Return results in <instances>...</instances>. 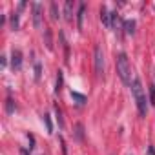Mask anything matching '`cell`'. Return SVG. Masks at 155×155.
<instances>
[{"mask_svg": "<svg viewBox=\"0 0 155 155\" xmlns=\"http://www.w3.org/2000/svg\"><path fill=\"white\" fill-rule=\"evenodd\" d=\"M73 8H75V4L71 2V0H68V2L64 4V18H66L68 22L73 20Z\"/></svg>", "mask_w": 155, "mask_h": 155, "instance_id": "obj_6", "label": "cell"}, {"mask_svg": "<svg viewBox=\"0 0 155 155\" xmlns=\"http://www.w3.org/2000/svg\"><path fill=\"white\" fill-rule=\"evenodd\" d=\"M55 113H57V119H58V126H60V128H64V120H62V113H60L58 106L55 108Z\"/></svg>", "mask_w": 155, "mask_h": 155, "instance_id": "obj_16", "label": "cell"}, {"mask_svg": "<svg viewBox=\"0 0 155 155\" xmlns=\"http://www.w3.org/2000/svg\"><path fill=\"white\" fill-rule=\"evenodd\" d=\"M75 137L79 139V140H84V126H82L81 122L75 126Z\"/></svg>", "mask_w": 155, "mask_h": 155, "instance_id": "obj_10", "label": "cell"}, {"mask_svg": "<svg viewBox=\"0 0 155 155\" xmlns=\"http://www.w3.org/2000/svg\"><path fill=\"white\" fill-rule=\"evenodd\" d=\"M101 20H102V24L106 26V28H111V15L108 13V9L102 6L101 8Z\"/></svg>", "mask_w": 155, "mask_h": 155, "instance_id": "obj_8", "label": "cell"}, {"mask_svg": "<svg viewBox=\"0 0 155 155\" xmlns=\"http://www.w3.org/2000/svg\"><path fill=\"white\" fill-rule=\"evenodd\" d=\"M84 11H86V6L81 4L79 6V11H77V28L82 31V26H84Z\"/></svg>", "mask_w": 155, "mask_h": 155, "instance_id": "obj_7", "label": "cell"}, {"mask_svg": "<svg viewBox=\"0 0 155 155\" xmlns=\"http://www.w3.org/2000/svg\"><path fill=\"white\" fill-rule=\"evenodd\" d=\"M44 122H46V126H48V131L51 133V131H53V126H51V120H49V115H44Z\"/></svg>", "mask_w": 155, "mask_h": 155, "instance_id": "obj_18", "label": "cell"}, {"mask_svg": "<svg viewBox=\"0 0 155 155\" xmlns=\"http://www.w3.org/2000/svg\"><path fill=\"white\" fill-rule=\"evenodd\" d=\"M11 68H13V71H18L22 68V53L18 49H13V53H11Z\"/></svg>", "mask_w": 155, "mask_h": 155, "instance_id": "obj_5", "label": "cell"}, {"mask_svg": "<svg viewBox=\"0 0 155 155\" xmlns=\"http://www.w3.org/2000/svg\"><path fill=\"white\" fill-rule=\"evenodd\" d=\"M62 81H64V75H62V71H58L57 73V88H55L57 93H60V90H62Z\"/></svg>", "mask_w": 155, "mask_h": 155, "instance_id": "obj_12", "label": "cell"}, {"mask_svg": "<svg viewBox=\"0 0 155 155\" xmlns=\"http://www.w3.org/2000/svg\"><path fill=\"white\" fill-rule=\"evenodd\" d=\"M46 46H48V49H51V48H53V44H51V33H49V29H46Z\"/></svg>", "mask_w": 155, "mask_h": 155, "instance_id": "obj_15", "label": "cell"}, {"mask_svg": "<svg viewBox=\"0 0 155 155\" xmlns=\"http://www.w3.org/2000/svg\"><path fill=\"white\" fill-rule=\"evenodd\" d=\"M35 79H37V81L40 79V64H38V62L35 64Z\"/></svg>", "mask_w": 155, "mask_h": 155, "instance_id": "obj_19", "label": "cell"}, {"mask_svg": "<svg viewBox=\"0 0 155 155\" xmlns=\"http://www.w3.org/2000/svg\"><path fill=\"white\" fill-rule=\"evenodd\" d=\"M11 29H18V11H15L13 15H11Z\"/></svg>", "mask_w": 155, "mask_h": 155, "instance_id": "obj_14", "label": "cell"}, {"mask_svg": "<svg viewBox=\"0 0 155 155\" xmlns=\"http://www.w3.org/2000/svg\"><path fill=\"white\" fill-rule=\"evenodd\" d=\"M93 57H95V73L101 77L104 73V53H102V48L101 46H95Z\"/></svg>", "mask_w": 155, "mask_h": 155, "instance_id": "obj_3", "label": "cell"}, {"mask_svg": "<svg viewBox=\"0 0 155 155\" xmlns=\"http://www.w3.org/2000/svg\"><path fill=\"white\" fill-rule=\"evenodd\" d=\"M33 24H35L37 29L42 28V6L38 2L33 4Z\"/></svg>", "mask_w": 155, "mask_h": 155, "instance_id": "obj_4", "label": "cell"}, {"mask_svg": "<svg viewBox=\"0 0 155 155\" xmlns=\"http://www.w3.org/2000/svg\"><path fill=\"white\" fill-rule=\"evenodd\" d=\"M131 93H133V99L137 102L139 113L144 117L146 111H148V99H146V91H144V88H142V84H140L139 79H133V82H131Z\"/></svg>", "mask_w": 155, "mask_h": 155, "instance_id": "obj_1", "label": "cell"}, {"mask_svg": "<svg viewBox=\"0 0 155 155\" xmlns=\"http://www.w3.org/2000/svg\"><path fill=\"white\" fill-rule=\"evenodd\" d=\"M6 108H8V113H13V111H15V106H13V101H11V99L6 101Z\"/></svg>", "mask_w": 155, "mask_h": 155, "instance_id": "obj_17", "label": "cell"}, {"mask_svg": "<svg viewBox=\"0 0 155 155\" xmlns=\"http://www.w3.org/2000/svg\"><path fill=\"white\" fill-rule=\"evenodd\" d=\"M71 99H73V101H77L79 104H84V102H86V97H84V95H81V93H77V91H71Z\"/></svg>", "mask_w": 155, "mask_h": 155, "instance_id": "obj_11", "label": "cell"}, {"mask_svg": "<svg viewBox=\"0 0 155 155\" xmlns=\"http://www.w3.org/2000/svg\"><path fill=\"white\" fill-rule=\"evenodd\" d=\"M49 13H51V20H57V18H58V8H57L55 2L49 6Z\"/></svg>", "mask_w": 155, "mask_h": 155, "instance_id": "obj_13", "label": "cell"}, {"mask_svg": "<svg viewBox=\"0 0 155 155\" xmlns=\"http://www.w3.org/2000/svg\"><path fill=\"white\" fill-rule=\"evenodd\" d=\"M124 29L128 35H133L135 33V20H124Z\"/></svg>", "mask_w": 155, "mask_h": 155, "instance_id": "obj_9", "label": "cell"}, {"mask_svg": "<svg viewBox=\"0 0 155 155\" xmlns=\"http://www.w3.org/2000/svg\"><path fill=\"white\" fill-rule=\"evenodd\" d=\"M148 153H150V155H155V150H153V148L150 146V150H148Z\"/></svg>", "mask_w": 155, "mask_h": 155, "instance_id": "obj_21", "label": "cell"}, {"mask_svg": "<svg viewBox=\"0 0 155 155\" xmlns=\"http://www.w3.org/2000/svg\"><path fill=\"white\" fill-rule=\"evenodd\" d=\"M117 73L126 86H131V66L124 53H119V57H117Z\"/></svg>", "mask_w": 155, "mask_h": 155, "instance_id": "obj_2", "label": "cell"}, {"mask_svg": "<svg viewBox=\"0 0 155 155\" xmlns=\"http://www.w3.org/2000/svg\"><path fill=\"white\" fill-rule=\"evenodd\" d=\"M150 101H151V102H155V86H151V88H150Z\"/></svg>", "mask_w": 155, "mask_h": 155, "instance_id": "obj_20", "label": "cell"}, {"mask_svg": "<svg viewBox=\"0 0 155 155\" xmlns=\"http://www.w3.org/2000/svg\"><path fill=\"white\" fill-rule=\"evenodd\" d=\"M20 155H28V151H26V150H22V151H20Z\"/></svg>", "mask_w": 155, "mask_h": 155, "instance_id": "obj_22", "label": "cell"}]
</instances>
